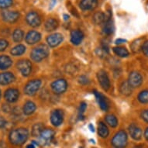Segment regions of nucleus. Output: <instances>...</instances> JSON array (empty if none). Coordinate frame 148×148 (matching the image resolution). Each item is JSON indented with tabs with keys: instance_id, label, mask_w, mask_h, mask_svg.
I'll return each instance as SVG.
<instances>
[{
	"instance_id": "nucleus-9",
	"label": "nucleus",
	"mask_w": 148,
	"mask_h": 148,
	"mask_svg": "<svg viewBox=\"0 0 148 148\" xmlns=\"http://www.w3.org/2000/svg\"><path fill=\"white\" fill-rule=\"evenodd\" d=\"M27 24L32 27H38L41 24V19L37 12L32 11L29 12L26 16Z\"/></svg>"
},
{
	"instance_id": "nucleus-4",
	"label": "nucleus",
	"mask_w": 148,
	"mask_h": 148,
	"mask_svg": "<svg viewBox=\"0 0 148 148\" xmlns=\"http://www.w3.org/2000/svg\"><path fill=\"white\" fill-rule=\"evenodd\" d=\"M54 135H55V132L53 131L51 129H44L41 134H40L38 136V143L39 146H49L53 140L54 138Z\"/></svg>"
},
{
	"instance_id": "nucleus-29",
	"label": "nucleus",
	"mask_w": 148,
	"mask_h": 148,
	"mask_svg": "<svg viewBox=\"0 0 148 148\" xmlns=\"http://www.w3.org/2000/svg\"><path fill=\"white\" fill-rule=\"evenodd\" d=\"M143 38H139V39L134 40L131 44V50L134 53H138L140 51L143 46Z\"/></svg>"
},
{
	"instance_id": "nucleus-8",
	"label": "nucleus",
	"mask_w": 148,
	"mask_h": 148,
	"mask_svg": "<svg viewBox=\"0 0 148 148\" xmlns=\"http://www.w3.org/2000/svg\"><path fill=\"white\" fill-rule=\"evenodd\" d=\"M128 83L132 88L140 87L143 83V77L137 71H132L129 75Z\"/></svg>"
},
{
	"instance_id": "nucleus-1",
	"label": "nucleus",
	"mask_w": 148,
	"mask_h": 148,
	"mask_svg": "<svg viewBox=\"0 0 148 148\" xmlns=\"http://www.w3.org/2000/svg\"><path fill=\"white\" fill-rule=\"evenodd\" d=\"M28 137H29L28 130L22 127L12 130L9 136L11 143L16 146H21L24 144Z\"/></svg>"
},
{
	"instance_id": "nucleus-47",
	"label": "nucleus",
	"mask_w": 148,
	"mask_h": 148,
	"mask_svg": "<svg viewBox=\"0 0 148 148\" xmlns=\"http://www.w3.org/2000/svg\"><path fill=\"white\" fill-rule=\"evenodd\" d=\"M36 147V146L34 145V144H33V143H29V144H28V145L26 147V148H35Z\"/></svg>"
},
{
	"instance_id": "nucleus-22",
	"label": "nucleus",
	"mask_w": 148,
	"mask_h": 148,
	"mask_svg": "<svg viewBox=\"0 0 148 148\" xmlns=\"http://www.w3.org/2000/svg\"><path fill=\"white\" fill-rule=\"evenodd\" d=\"M12 64V61L9 56L1 55L0 56V70H5L10 68Z\"/></svg>"
},
{
	"instance_id": "nucleus-19",
	"label": "nucleus",
	"mask_w": 148,
	"mask_h": 148,
	"mask_svg": "<svg viewBox=\"0 0 148 148\" xmlns=\"http://www.w3.org/2000/svg\"><path fill=\"white\" fill-rule=\"evenodd\" d=\"M84 39V34L79 29H75L71 33V41L75 45H79Z\"/></svg>"
},
{
	"instance_id": "nucleus-13",
	"label": "nucleus",
	"mask_w": 148,
	"mask_h": 148,
	"mask_svg": "<svg viewBox=\"0 0 148 148\" xmlns=\"http://www.w3.org/2000/svg\"><path fill=\"white\" fill-rule=\"evenodd\" d=\"M64 40V36L62 34L56 33L49 35L47 37V43L51 47H58L59 44H61Z\"/></svg>"
},
{
	"instance_id": "nucleus-48",
	"label": "nucleus",
	"mask_w": 148,
	"mask_h": 148,
	"mask_svg": "<svg viewBox=\"0 0 148 148\" xmlns=\"http://www.w3.org/2000/svg\"><path fill=\"white\" fill-rule=\"evenodd\" d=\"M64 19L65 21H67V20H69V16L67 14H64Z\"/></svg>"
},
{
	"instance_id": "nucleus-12",
	"label": "nucleus",
	"mask_w": 148,
	"mask_h": 148,
	"mask_svg": "<svg viewBox=\"0 0 148 148\" xmlns=\"http://www.w3.org/2000/svg\"><path fill=\"white\" fill-rule=\"evenodd\" d=\"M64 121V112L61 109H55L51 114V122L54 126H61Z\"/></svg>"
},
{
	"instance_id": "nucleus-11",
	"label": "nucleus",
	"mask_w": 148,
	"mask_h": 148,
	"mask_svg": "<svg viewBox=\"0 0 148 148\" xmlns=\"http://www.w3.org/2000/svg\"><path fill=\"white\" fill-rule=\"evenodd\" d=\"M20 12L17 11H4L2 12L3 20L9 23H14L20 19Z\"/></svg>"
},
{
	"instance_id": "nucleus-18",
	"label": "nucleus",
	"mask_w": 148,
	"mask_h": 148,
	"mask_svg": "<svg viewBox=\"0 0 148 148\" xmlns=\"http://www.w3.org/2000/svg\"><path fill=\"white\" fill-rule=\"evenodd\" d=\"M93 93L95 95L96 101H97L101 109L103 110V111H108V109H109V103L107 102L106 97L104 96L102 94H101V93H99V92H98L97 91H95V90L93 91Z\"/></svg>"
},
{
	"instance_id": "nucleus-20",
	"label": "nucleus",
	"mask_w": 148,
	"mask_h": 148,
	"mask_svg": "<svg viewBox=\"0 0 148 148\" xmlns=\"http://www.w3.org/2000/svg\"><path fill=\"white\" fill-rule=\"evenodd\" d=\"M15 75L11 72H4L0 74V85H7L15 81Z\"/></svg>"
},
{
	"instance_id": "nucleus-17",
	"label": "nucleus",
	"mask_w": 148,
	"mask_h": 148,
	"mask_svg": "<svg viewBox=\"0 0 148 148\" xmlns=\"http://www.w3.org/2000/svg\"><path fill=\"white\" fill-rule=\"evenodd\" d=\"M40 40H41V34L35 30L28 32V34L25 37V40L28 44H35L40 42Z\"/></svg>"
},
{
	"instance_id": "nucleus-38",
	"label": "nucleus",
	"mask_w": 148,
	"mask_h": 148,
	"mask_svg": "<svg viewBox=\"0 0 148 148\" xmlns=\"http://www.w3.org/2000/svg\"><path fill=\"white\" fill-rule=\"evenodd\" d=\"M78 82L80 83L81 85H88V84H89L90 81L88 79L87 76L85 75H81L78 78Z\"/></svg>"
},
{
	"instance_id": "nucleus-35",
	"label": "nucleus",
	"mask_w": 148,
	"mask_h": 148,
	"mask_svg": "<svg viewBox=\"0 0 148 148\" xmlns=\"http://www.w3.org/2000/svg\"><path fill=\"white\" fill-rule=\"evenodd\" d=\"M13 5L12 0H0V9H7Z\"/></svg>"
},
{
	"instance_id": "nucleus-39",
	"label": "nucleus",
	"mask_w": 148,
	"mask_h": 148,
	"mask_svg": "<svg viewBox=\"0 0 148 148\" xmlns=\"http://www.w3.org/2000/svg\"><path fill=\"white\" fill-rule=\"evenodd\" d=\"M141 50L143 51L144 55L148 57V40H147V41H145L144 43H143Z\"/></svg>"
},
{
	"instance_id": "nucleus-43",
	"label": "nucleus",
	"mask_w": 148,
	"mask_h": 148,
	"mask_svg": "<svg viewBox=\"0 0 148 148\" xmlns=\"http://www.w3.org/2000/svg\"><path fill=\"white\" fill-rule=\"evenodd\" d=\"M127 41L126 39H122V38H119V39L116 40V41H115V44H117V45H119V44H123V43H126Z\"/></svg>"
},
{
	"instance_id": "nucleus-31",
	"label": "nucleus",
	"mask_w": 148,
	"mask_h": 148,
	"mask_svg": "<svg viewBox=\"0 0 148 148\" xmlns=\"http://www.w3.org/2000/svg\"><path fill=\"white\" fill-rule=\"evenodd\" d=\"M106 20V15L102 12H95L93 16V22L96 25L102 24Z\"/></svg>"
},
{
	"instance_id": "nucleus-3",
	"label": "nucleus",
	"mask_w": 148,
	"mask_h": 148,
	"mask_svg": "<svg viewBox=\"0 0 148 148\" xmlns=\"http://www.w3.org/2000/svg\"><path fill=\"white\" fill-rule=\"evenodd\" d=\"M128 143V136L126 131L119 130L112 139V145L115 148H125Z\"/></svg>"
},
{
	"instance_id": "nucleus-27",
	"label": "nucleus",
	"mask_w": 148,
	"mask_h": 148,
	"mask_svg": "<svg viewBox=\"0 0 148 148\" xmlns=\"http://www.w3.org/2000/svg\"><path fill=\"white\" fill-rule=\"evenodd\" d=\"M119 91L124 95H130L132 93V88L129 85L128 82H123L120 85Z\"/></svg>"
},
{
	"instance_id": "nucleus-37",
	"label": "nucleus",
	"mask_w": 148,
	"mask_h": 148,
	"mask_svg": "<svg viewBox=\"0 0 148 148\" xmlns=\"http://www.w3.org/2000/svg\"><path fill=\"white\" fill-rule=\"evenodd\" d=\"M9 46V42L6 40L0 39V52L4 51Z\"/></svg>"
},
{
	"instance_id": "nucleus-49",
	"label": "nucleus",
	"mask_w": 148,
	"mask_h": 148,
	"mask_svg": "<svg viewBox=\"0 0 148 148\" xmlns=\"http://www.w3.org/2000/svg\"><path fill=\"white\" fill-rule=\"evenodd\" d=\"M134 148H143V147H142V146L138 145V146H136V147H134Z\"/></svg>"
},
{
	"instance_id": "nucleus-44",
	"label": "nucleus",
	"mask_w": 148,
	"mask_h": 148,
	"mask_svg": "<svg viewBox=\"0 0 148 148\" xmlns=\"http://www.w3.org/2000/svg\"><path fill=\"white\" fill-rule=\"evenodd\" d=\"M57 3V0H51V3H50V7H49V9L50 10H52L53 7H54V5H56Z\"/></svg>"
},
{
	"instance_id": "nucleus-46",
	"label": "nucleus",
	"mask_w": 148,
	"mask_h": 148,
	"mask_svg": "<svg viewBox=\"0 0 148 148\" xmlns=\"http://www.w3.org/2000/svg\"><path fill=\"white\" fill-rule=\"evenodd\" d=\"M88 128L90 129L91 132H95V128H94V126H93V125H92V124H89Z\"/></svg>"
},
{
	"instance_id": "nucleus-23",
	"label": "nucleus",
	"mask_w": 148,
	"mask_h": 148,
	"mask_svg": "<svg viewBox=\"0 0 148 148\" xmlns=\"http://www.w3.org/2000/svg\"><path fill=\"white\" fill-rule=\"evenodd\" d=\"M36 109V106L34 102L31 101H27L23 106V113L27 116H29V115L33 114Z\"/></svg>"
},
{
	"instance_id": "nucleus-7",
	"label": "nucleus",
	"mask_w": 148,
	"mask_h": 148,
	"mask_svg": "<svg viewBox=\"0 0 148 148\" xmlns=\"http://www.w3.org/2000/svg\"><path fill=\"white\" fill-rule=\"evenodd\" d=\"M51 89L55 94H62L68 88V83L64 79H58L51 83Z\"/></svg>"
},
{
	"instance_id": "nucleus-6",
	"label": "nucleus",
	"mask_w": 148,
	"mask_h": 148,
	"mask_svg": "<svg viewBox=\"0 0 148 148\" xmlns=\"http://www.w3.org/2000/svg\"><path fill=\"white\" fill-rule=\"evenodd\" d=\"M16 68L22 74L23 76L28 77L32 71L31 62L28 60H20L17 62Z\"/></svg>"
},
{
	"instance_id": "nucleus-26",
	"label": "nucleus",
	"mask_w": 148,
	"mask_h": 148,
	"mask_svg": "<svg viewBox=\"0 0 148 148\" xmlns=\"http://www.w3.org/2000/svg\"><path fill=\"white\" fill-rule=\"evenodd\" d=\"M25 51H26V47L23 44H19V45L14 47L11 50L10 53L13 56H20L25 53Z\"/></svg>"
},
{
	"instance_id": "nucleus-24",
	"label": "nucleus",
	"mask_w": 148,
	"mask_h": 148,
	"mask_svg": "<svg viewBox=\"0 0 148 148\" xmlns=\"http://www.w3.org/2000/svg\"><path fill=\"white\" fill-rule=\"evenodd\" d=\"M44 27H45V29H46L47 31H53V30H55L58 27V22L55 19L50 18V19H48L46 21Z\"/></svg>"
},
{
	"instance_id": "nucleus-2",
	"label": "nucleus",
	"mask_w": 148,
	"mask_h": 148,
	"mask_svg": "<svg viewBox=\"0 0 148 148\" xmlns=\"http://www.w3.org/2000/svg\"><path fill=\"white\" fill-rule=\"evenodd\" d=\"M50 53L49 47L45 44H40L37 46L30 53V58L35 62H40L47 58Z\"/></svg>"
},
{
	"instance_id": "nucleus-33",
	"label": "nucleus",
	"mask_w": 148,
	"mask_h": 148,
	"mask_svg": "<svg viewBox=\"0 0 148 148\" xmlns=\"http://www.w3.org/2000/svg\"><path fill=\"white\" fill-rule=\"evenodd\" d=\"M44 130V126L42 123H36L33 126L32 129V135L34 136H40V134H41V132Z\"/></svg>"
},
{
	"instance_id": "nucleus-40",
	"label": "nucleus",
	"mask_w": 148,
	"mask_h": 148,
	"mask_svg": "<svg viewBox=\"0 0 148 148\" xmlns=\"http://www.w3.org/2000/svg\"><path fill=\"white\" fill-rule=\"evenodd\" d=\"M140 116L142 118V119H143L144 121L148 123V109H145V110H143L142 112H141Z\"/></svg>"
},
{
	"instance_id": "nucleus-41",
	"label": "nucleus",
	"mask_w": 148,
	"mask_h": 148,
	"mask_svg": "<svg viewBox=\"0 0 148 148\" xmlns=\"http://www.w3.org/2000/svg\"><path fill=\"white\" fill-rule=\"evenodd\" d=\"M3 110L5 112H10L12 111V109L10 107V106L9 104H3Z\"/></svg>"
},
{
	"instance_id": "nucleus-15",
	"label": "nucleus",
	"mask_w": 148,
	"mask_h": 148,
	"mask_svg": "<svg viewBox=\"0 0 148 148\" xmlns=\"http://www.w3.org/2000/svg\"><path fill=\"white\" fill-rule=\"evenodd\" d=\"M4 97L8 102H16L20 97V92L16 88H9L5 92Z\"/></svg>"
},
{
	"instance_id": "nucleus-25",
	"label": "nucleus",
	"mask_w": 148,
	"mask_h": 148,
	"mask_svg": "<svg viewBox=\"0 0 148 148\" xmlns=\"http://www.w3.org/2000/svg\"><path fill=\"white\" fill-rule=\"evenodd\" d=\"M98 133L102 138H106L109 136V130L108 126L103 122H99V126H98Z\"/></svg>"
},
{
	"instance_id": "nucleus-16",
	"label": "nucleus",
	"mask_w": 148,
	"mask_h": 148,
	"mask_svg": "<svg viewBox=\"0 0 148 148\" xmlns=\"http://www.w3.org/2000/svg\"><path fill=\"white\" fill-rule=\"evenodd\" d=\"M103 23H104L103 28H102L103 33L106 35H108V36L111 35L114 31V25H113V23H112L111 12L109 13L108 16H106V20H105V22Z\"/></svg>"
},
{
	"instance_id": "nucleus-5",
	"label": "nucleus",
	"mask_w": 148,
	"mask_h": 148,
	"mask_svg": "<svg viewBox=\"0 0 148 148\" xmlns=\"http://www.w3.org/2000/svg\"><path fill=\"white\" fill-rule=\"evenodd\" d=\"M42 82L40 79H34L29 81L27 85H25L24 92L29 96H33L36 95V93L39 91L40 88L41 86Z\"/></svg>"
},
{
	"instance_id": "nucleus-50",
	"label": "nucleus",
	"mask_w": 148,
	"mask_h": 148,
	"mask_svg": "<svg viewBox=\"0 0 148 148\" xmlns=\"http://www.w3.org/2000/svg\"><path fill=\"white\" fill-rule=\"evenodd\" d=\"M0 99H1V91H0Z\"/></svg>"
},
{
	"instance_id": "nucleus-34",
	"label": "nucleus",
	"mask_w": 148,
	"mask_h": 148,
	"mask_svg": "<svg viewBox=\"0 0 148 148\" xmlns=\"http://www.w3.org/2000/svg\"><path fill=\"white\" fill-rule=\"evenodd\" d=\"M138 101L143 104H147L148 103V90H143L139 93L137 96Z\"/></svg>"
},
{
	"instance_id": "nucleus-36",
	"label": "nucleus",
	"mask_w": 148,
	"mask_h": 148,
	"mask_svg": "<svg viewBox=\"0 0 148 148\" xmlns=\"http://www.w3.org/2000/svg\"><path fill=\"white\" fill-rule=\"evenodd\" d=\"M87 109V104L85 102H82L80 104V107H79V113H78V118L81 120H82L84 119V112H85V110Z\"/></svg>"
},
{
	"instance_id": "nucleus-10",
	"label": "nucleus",
	"mask_w": 148,
	"mask_h": 148,
	"mask_svg": "<svg viewBox=\"0 0 148 148\" xmlns=\"http://www.w3.org/2000/svg\"><path fill=\"white\" fill-rule=\"evenodd\" d=\"M97 78L99 83L101 85V87L104 90L107 91L110 88V80L107 73L103 70H100L97 74Z\"/></svg>"
},
{
	"instance_id": "nucleus-45",
	"label": "nucleus",
	"mask_w": 148,
	"mask_h": 148,
	"mask_svg": "<svg viewBox=\"0 0 148 148\" xmlns=\"http://www.w3.org/2000/svg\"><path fill=\"white\" fill-rule=\"evenodd\" d=\"M144 136L147 140H148V127L145 130V132H144Z\"/></svg>"
},
{
	"instance_id": "nucleus-42",
	"label": "nucleus",
	"mask_w": 148,
	"mask_h": 148,
	"mask_svg": "<svg viewBox=\"0 0 148 148\" xmlns=\"http://www.w3.org/2000/svg\"><path fill=\"white\" fill-rule=\"evenodd\" d=\"M7 124V121L3 117L0 116V129L4 128Z\"/></svg>"
},
{
	"instance_id": "nucleus-14",
	"label": "nucleus",
	"mask_w": 148,
	"mask_h": 148,
	"mask_svg": "<svg viewBox=\"0 0 148 148\" xmlns=\"http://www.w3.org/2000/svg\"><path fill=\"white\" fill-rule=\"evenodd\" d=\"M128 130L130 136L135 140H140L142 138V136H143L142 130L136 124H130L128 127Z\"/></svg>"
},
{
	"instance_id": "nucleus-32",
	"label": "nucleus",
	"mask_w": 148,
	"mask_h": 148,
	"mask_svg": "<svg viewBox=\"0 0 148 148\" xmlns=\"http://www.w3.org/2000/svg\"><path fill=\"white\" fill-rule=\"evenodd\" d=\"M24 37V33L22 29H15L12 34V39L16 43H20Z\"/></svg>"
},
{
	"instance_id": "nucleus-28",
	"label": "nucleus",
	"mask_w": 148,
	"mask_h": 148,
	"mask_svg": "<svg viewBox=\"0 0 148 148\" xmlns=\"http://www.w3.org/2000/svg\"><path fill=\"white\" fill-rule=\"evenodd\" d=\"M113 52L117 56L120 57V58H126L130 55V53L127 51V49L123 47H116L113 48Z\"/></svg>"
},
{
	"instance_id": "nucleus-21",
	"label": "nucleus",
	"mask_w": 148,
	"mask_h": 148,
	"mask_svg": "<svg viewBox=\"0 0 148 148\" xmlns=\"http://www.w3.org/2000/svg\"><path fill=\"white\" fill-rule=\"evenodd\" d=\"M98 5V0H82L79 6L82 10H94Z\"/></svg>"
},
{
	"instance_id": "nucleus-30",
	"label": "nucleus",
	"mask_w": 148,
	"mask_h": 148,
	"mask_svg": "<svg viewBox=\"0 0 148 148\" xmlns=\"http://www.w3.org/2000/svg\"><path fill=\"white\" fill-rule=\"evenodd\" d=\"M105 119H106V123L109 125L111 127H112V128H115V127H116L118 126V119H117V118L114 115H107Z\"/></svg>"
}]
</instances>
